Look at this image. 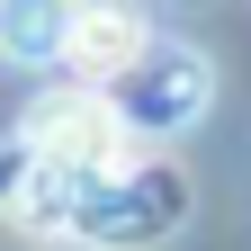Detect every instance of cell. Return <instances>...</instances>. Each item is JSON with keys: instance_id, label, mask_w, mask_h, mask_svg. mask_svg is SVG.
<instances>
[{"instance_id": "6da1fadb", "label": "cell", "mask_w": 251, "mask_h": 251, "mask_svg": "<svg viewBox=\"0 0 251 251\" xmlns=\"http://www.w3.org/2000/svg\"><path fill=\"white\" fill-rule=\"evenodd\" d=\"M27 179H99V171H126L117 152H126V126L117 108L99 99V90H54V99L27 117Z\"/></svg>"}, {"instance_id": "7a4b0ae2", "label": "cell", "mask_w": 251, "mask_h": 251, "mask_svg": "<svg viewBox=\"0 0 251 251\" xmlns=\"http://www.w3.org/2000/svg\"><path fill=\"white\" fill-rule=\"evenodd\" d=\"M144 54H152V36H144V18L126 9V0H81L72 9V54L63 63H72L81 81H126Z\"/></svg>"}, {"instance_id": "277c9868", "label": "cell", "mask_w": 251, "mask_h": 251, "mask_svg": "<svg viewBox=\"0 0 251 251\" xmlns=\"http://www.w3.org/2000/svg\"><path fill=\"white\" fill-rule=\"evenodd\" d=\"M72 9L81 0H0V54L9 63H63L72 54Z\"/></svg>"}, {"instance_id": "3957f363", "label": "cell", "mask_w": 251, "mask_h": 251, "mask_svg": "<svg viewBox=\"0 0 251 251\" xmlns=\"http://www.w3.org/2000/svg\"><path fill=\"white\" fill-rule=\"evenodd\" d=\"M126 81H152V99H126L135 126H188V117L206 108V63L198 54H162V45H152Z\"/></svg>"}]
</instances>
